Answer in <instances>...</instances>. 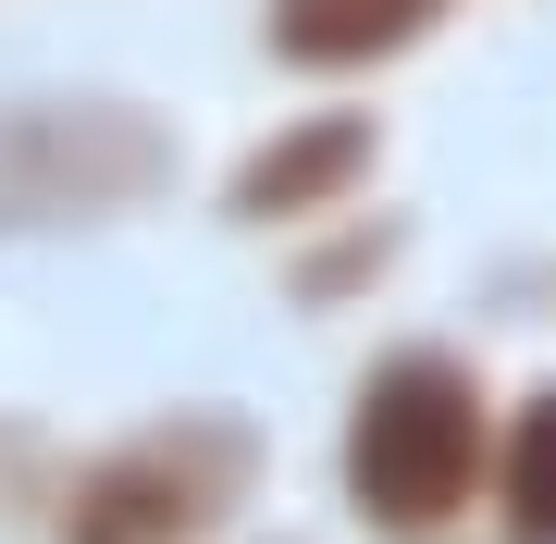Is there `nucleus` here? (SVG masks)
I'll return each mask as SVG.
<instances>
[{
  "instance_id": "f257e3e1",
  "label": "nucleus",
  "mask_w": 556,
  "mask_h": 544,
  "mask_svg": "<svg viewBox=\"0 0 556 544\" xmlns=\"http://www.w3.org/2000/svg\"><path fill=\"white\" fill-rule=\"evenodd\" d=\"M495 470V408L457 346H383L346 396V507L383 544H433L482 507Z\"/></svg>"
},
{
  "instance_id": "f03ea898",
  "label": "nucleus",
  "mask_w": 556,
  "mask_h": 544,
  "mask_svg": "<svg viewBox=\"0 0 556 544\" xmlns=\"http://www.w3.org/2000/svg\"><path fill=\"white\" fill-rule=\"evenodd\" d=\"M260 495V421L248 408H174V421L100 445L62 470V544H211Z\"/></svg>"
},
{
  "instance_id": "7ed1b4c3",
  "label": "nucleus",
  "mask_w": 556,
  "mask_h": 544,
  "mask_svg": "<svg viewBox=\"0 0 556 544\" xmlns=\"http://www.w3.org/2000/svg\"><path fill=\"white\" fill-rule=\"evenodd\" d=\"M174 186V124L137 100H0V223H112Z\"/></svg>"
},
{
  "instance_id": "20e7f679",
  "label": "nucleus",
  "mask_w": 556,
  "mask_h": 544,
  "mask_svg": "<svg viewBox=\"0 0 556 544\" xmlns=\"http://www.w3.org/2000/svg\"><path fill=\"white\" fill-rule=\"evenodd\" d=\"M383 162V124L334 100V112H298V124H273V137L236 162V186H223V211L236 223H334L358 186H371Z\"/></svg>"
},
{
  "instance_id": "39448f33",
  "label": "nucleus",
  "mask_w": 556,
  "mask_h": 544,
  "mask_svg": "<svg viewBox=\"0 0 556 544\" xmlns=\"http://www.w3.org/2000/svg\"><path fill=\"white\" fill-rule=\"evenodd\" d=\"M445 13L457 0H273L260 38H273V62H298V75H371V62L420 50Z\"/></svg>"
},
{
  "instance_id": "423d86ee",
  "label": "nucleus",
  "mask_w": 556,
  "mask_h": 544,
  "mask_svg": "<svg viewBox=\"0 0 556 544\" xmlns=\"http://www.w3.org/2000/svg\"><path fill=\"white\" fill-rule=\"evenodd\" d=\"M482 507H495L507 544H556V383L495 421V470H482Z\"/></svg>"
},
{
  "instance_id": "0eeeda50",
  "label": "nucleus",
  "mask_w": 556,
  "mask_h": 544,
  "mask_svg": "<svg viewBox=\"0 0 556 544\" xmlns=\"http://www.w3.org/2000/svg\"><path fill=\"white\" fill-rule=\"evenodd\" d=\"M383 261H396V223H334V236L298 248V298H358V284H383Z\"/></svg>"
},
{
  "instance_id": "6e6552de",
  "label": "nucleus",
  "mask_w": 556,
  "mask_h": 544,
  "mask_svg": "<svg viewBox=\"0 0 556 544\" xmlns=\"http://www.w3.org/2000/svg\"><path fill=\"white\" fill-rule=\"evenodd\" d=\"M38 470H50V445H38V421H0V520H13L25 495H38Z\"/></svg>"
}]
</instances>
